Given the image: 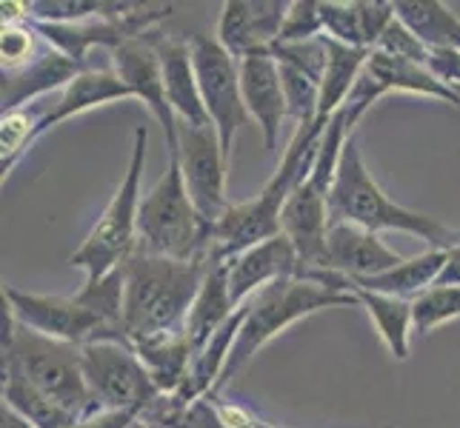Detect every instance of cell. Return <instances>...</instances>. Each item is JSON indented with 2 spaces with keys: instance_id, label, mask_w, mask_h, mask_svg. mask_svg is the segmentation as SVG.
<instances>
[{
  "instance_id": "39",
  "label": "cell",
  "mask_w": 460,
  "mask_h": 428,
  "mask_svg": "<svg viewBox=\"0 0 460 428\" xmlns=\"http://www.w3.org/2000/svg\"><path fill=\"white\" fill-rule=\"evenodd\" d=\"M258 428H278V425H269V423H263V420H258Z\"/></svg>"
},
{
  "instance_id": "32",
  "label": "cell",
  "mask_w": 460,
  "mask_h": 428,
  "mask_svg": "<svg viewBox=\"0 0 460 428\" xmlns=\"http://www.w3.org/2000/svg\"><path fill=\"white\" fill-rule=\"evenodd\" d=\"M283 98H287V118L297 126L317 123V109H321V81L300 72L289 63H278Z\"/></svg>"
},
{
  "instance_id": "7",
  "label": "cell",
  "mask_w": 460,
  "mask_h": 428,
  "mask_svg": "<svg viewBox=\"0 0 460 428\" xmlns=\"http://www.w3.org/2000/svg\"><path fill=\"white\" fill-rule=\"evenodd\" d=\"M352 135H355V126L349 123V118L338 109V112L332 115V120L326 123L314 169L309 171V178L295 188L287 209H283L280 226L297 251L300 275L326 268V237L332 226V217H329L332 183H335L341 152Z\"/></svg>"
},
{
  "instance_id": "35",
  "label": "cell",
  "mask_w": 460,
  "mask_h": 428,
  "mask_svg": "<svg viewBox=\"0 0 460 428\" xmlns=\"http://www.w3.org/2000/svg\"><path fill=\"white\" fill-rule=\"evenodd\" d=\"M423 66L449 89H460V52L457 49H429V57H426Z\"/></svg>"
},
{
  "instance_id": "17",
  "label": "cell",
  "mask_w": 460,
  "mask_h": 428,
  "mask_svg": "<svg viewBox=\"0 0 460 428\" xmlns=\"http://www.w3.org/2000/svg\"><path fill=\"white\" fill-rule=\"evenodd\" d=\"M406 258L389 249L375 231L352 223H332L326 237V272H338L349 280L375 277L401 266Z\"/></svg>"
},
{
  "instance_id": "14",
  "label": "cell",
  "mask_w": 460,
  "mask_h": 428,
  "mask_svg": "<svg viewBox=\"0 0 460 428\" xmlns=\"http://www.w3.org/2000/svg\"><path fill=\"white\" fill-rule=\"evenodd\" d=\"M287 12L289 0H226L215 38L237 60L272 52Z\"/></svg>"
},
{
  "instance_id": "28",
  "label": "cell",
  "mask_w": 460,
  "mask_h": 428,
  "mask_svg": "<svg viewBox=\"0 0 460 428\" xmlns=\"http://www.w3.org/2000/svg\"><path fill=\"white\" fill-rule=\"evenodd\" d=\"M326 72L321 81V109H317V123H329L332 115L346 103L349 92L355 89L358 77L363 74L369 63L372 49H352V46H343L326 38Z\"/></svg>"
},
{
  "instance_id": "18",
  "label": "cell",
  "mask_w": 460,
  "mask_h": 428,
  "mask_svg": "<svg viewBox=\"0 0 460 428\" xmlns=\"http://www.w3.org/2000/svg\"><path fill=\"white\" fill-rule=\"evenodd\" d=\"M394 21L386 0H321L323 35L352 49H375Z\"/></svg>"
},
{
  "instance_id": "34",
  "label": "cell",
  "mask_w": 460,
  "mask_h": 428,
  "mask_svg": "<svg viewBox=\"0 0 460 428\" xmlns=\"http://www.w3.org/2000/svg\"><path fill=\"white\" fill-rule=\"evenodd\" d=\"M321 35H323L321 0H289V12L287 21H283L278 43H300V40H314Z\"/></svg>"
},
{
  "instance_id": "11",
  "label": "cell",
  "mask_w": 460,
  "mask_h": 428,
  "mask_svg": "<svg viewBox=\"0 0 460 428\" xmlns=\"http://www.w3.org/2000/svg\"><path fill=\"white\" fill-rule=\"evenodd\" d=\"M189 49H192V63H195L206 118L217 129L226 161H232L237 129L252 120L241 92V60L232 57L212 35L189 38Z\"/></svg>"
},
{
  "instance_id": "1",
  "label": "cell",
  "mask_w": 460,
  "mask_h": 428,
  "mask_svg": "<svg viewBox=\"0 0 460 428\" xmlns=\"http://www.w3.org/2000/svg\"><path fill=\"white\" fill-rule=\"evenodd\" d=\"M4 303L21 326L58 343L77 348L103 340L129 343L123 328V268L103 280H86L75 297L35 294L4 285Z\"/></svg>"
},
{
  "instance_id": "3",
  "label": "cell",
  "mask_w": 460,
  "mask_h": 428,
  "mask_svg": "<svg viewBox=\"0 0 460 428\" xmlns=\"http://www.w3.org/2000/svg\"><path fill=\"white\" fill-rule=\"evenodd\" d=\"M323 132H326L323 123L297 126L275 174L261 188V195L246 203H232L226 217L209 229V251L215 258L229 260L252 246L283 234V226H280L283 209H287L295 188L304 183L309 178V171L314 169Z\"/></svg>"
},
{
  "instance_id": "13",
  "label": "cell",
  "mask_w": 460,
  "mask_h": 428,
  "mask_svg": "<svg viewBox=\"0 0 460 428\" xmlns=\"http://www.w3.org/2000/svg\"><path fill=\"white\" fill-rule=\"evenodd\" d=\"M157 29L144 38L126 40L123 46L112 52V72L132 92V98L144 100V106L152 112V118L164 126L166 135V152H178V132L181 123L172 112V103L166 98V83H164V69H161V55L155 46Z\"/></svg>"
},
{
  "instance_id": "20",
  "label": "cell",
  "mask_w": 460,
  "mask_h": 428,
  "mask_svg": "<svg viewBox=\"0 0 460 428\" xmlns=\"http://www.w3.org/2000/svg\"><path fill=\"white\" fill-rule=\"evenodd\" d=\"M81 72H86V66H81V63L72 60L69 55H63L49 46V49H43L29 66L4 74V115L29 106L35 98H40V94L52 92L58 86L66 89Z\"/></svg>"
},
{
  "instance_id": "31",
  "label": "cell",
  "mask_w": 460,
  "mask_h": 428,
  "mask_svg": "<svg viewBox=\"0 0 460 428\" xmlns=\"http://www.w3.org/2000/svg\"><path fill=\"white\" fill-rule=\"evenodd\" d=\"M460 320V285H432L411 300V328L426 337L435 328Z\"/></svg>"
},
{
  "instance_id": "29",
  "label": "cell",
  "mask_w": 460,
  "mask_h": 428,
  "mask_svg": "<svg viewBox=\"0 0 460 428\" xmlns=\"http://www.w3.org/2000/svg\"><path fill=\"white\" fill-rule=\"evenodd\" d=\"M4 403L12 406L18 415H23L38 428H75L81 423L75 415H69L66 408H60L49 397H43L40 391H35L18 377H4Z\"/></svg>"
},
{
  "instance_id": "23",
  "label": "cell",
  "mask_w": 460,
  "mask_h": 428,
  "mask_svg": "<svg viewBox=\"0 0 460 428\" xmlns=\"http://www.w3.org/2000/svg\"><path fill=\"white\" fill-rule=\"evenodd\" d=\"M137 360L144 362L146 374L152 377L155 389L161 391V397L178 394L195 366V352L189 345L186 331H174V335L161 337H144L132 343Z\"/></svg>"
},
{
  "instance_id": "8",
  "label": "cell",
  "mask_w": 460,
  "mask_h": 428,
  "mask_svg": "<svg viewBox=\"0 0 460 428\" xmlns=\"http://www.w3.org/2000/svg\"><path fill=\"white\" fill-rule=\"evenodd\" d=\"M137 251L174 260L209 255V226L200 220L186 192L178 152H166V171L140 200Z\"/></svg>"
},
{
  "instance_id": "40",
  "label": "cell",
  "mask_w": 460,
  "mask_h": 428,
  "mask_svg": "<svg viewBox=\"0 0 460 428\" xmlns=\"http://www.w3.org/2000/svg\"><path fill=\"white\" fill-rule=\"evenodd\" d=\"M455 92H457V98H460V89H455Z\"/></svg>"
},
{
  "instance_id": "12",
  "label": "cell",
  "mask_w": 460,
  "mask_h": 428,
  "mask_svg": "<svg viewBox=\"0 0 460 428\" xmlns=\"http://www.w3.org/2000/svg\"><path fill=\"white\" fill-rule=\"evenodd\" d=\"M178 154L183 169L186 192L192 197L195 212L206 226H217L232 209L226 197V171L229 161L220 146L217 129L212 123L206 126H183L178 132Z\"/></svg>"
},
{
  "instance_id": "16",
  "label": "cell",
  "mask_w": 460,
  "mask_h": 428,
  "mask_svg": "<svg viewBox=\"0 0 460 428\" xmlns=\"http://www.w3.org/2000/svg\"><path fill=\"white\" fill-rule=\"evenodd\" d=\"M241 92H243L249 118L258 123L266 149L275 154L280 143V126L287 120V98H283L278 60L269 52L243 57L241 60Z\"/></svg>"
},
{
  "instance_id": "26",
  "label": "cell",
  "mask_w": 460,
  "mask_h": 428,
  "mask_svg": "<svg viewBox=\"0 0 460 428\" xmlns=\"http://www.w3.org/2000/svg\"><path fill=\"white\" fill-rule=\"evenodd\" d=\"M346 289L355 294L358 306H363L367 314L372 317L377 337L384 340L389 354L394 360H406L409 348H411V335H415V328H411V303L409 300L360 289V285H355L349 277H346Z\"/></svg>"
},
{
  "instance_id": "36",
  "label": "cell",
  "mask_w": 460,
  "mask_h": 428,
  "mask_svg": "<svg viewBox=\"0 0 460 428\" xmlns=\"http://www.w3.org/2000/svg\"><path fill=\"white\" fill-rule=\"evenodd\" d=\"M435 285H460V243L449 249L447 268H443V275L438 277Z\"/></svg>"
},
{
  "instance_id": "6",
  "label": "cell",
  "mask_w": 460,
  "mask_h": 428,
  "mask_svg": "<svg viewBox=\"0 0 460 428\" xmlns=\"http://www.w3.org/2000/svg\"><path fill=\"white\" fill-rule=\"evenodd\" d=\"M243 306H246V314H243L241 331H237L229 360L224 371H220L212 397H217V394L237 377V371H241L269 340H275L280 331H287L297 320L312 317L323 309L358 306V300L352 292L335 289V285H323L306 277H287V280L266 285V289H261Z\"/></svg>"
},
{
  "instance_id": "25",
  "label": "cell",
  "mask_w": 460,
  "mask_h": 428,
  "mask_svg": "<svg viewBox=\"0 0 460 428\" xmlns=\"http://www.w3.org/2000/svg\"><path fill=\"white\" fill-rule=\"evenodd\" d=\"M367 72L375 77L386 94L389 92H406V94H420V98H435V100H443L449 106H460L457 92L449 89L443 81H438L429 69L420 66V63H415V60L394 57V55L372 49Z\"/></svg>"
},
{
  "instance_id": "2",
  "label": "cell",
  "mask_w": 460,
  "mask_h": 428,
  "mask_svg": "<svg viewBox=\"0 0 460 428\" xmlns=\"http://www.w3.org/2000/svg\"><path fill=\"white\" fill-rule=\"evenodd\" d=\"M209 263L212 251L192 260L135 251L123 266V328L129 343L183 331Z\"/></svg>"
},
{
  "instance_id": "41",
  "label": "cell",
  "mask_w": 460,
  "mask_h": 428,
  "mask_svg": "<svg viewBox=\"0 0 460 428\" xmlns=\"http://www.w3.org/2000/svg\"><path fill=\"white\" fill-rule=\"evenodd\" d=\"M255 428H258V420H255Z\"/></svg>"
},
{
  "instance_id": "38",
  "label": "cell",
  "mask_w": 460,
  "mask_h": 428,
  "mask_svg": "<svg viewBox=\"0 0 460 428\" xmlns=\"http://www.w3.org/2000/svg\"><path fill=\"white\" fill-rule=\"evenodd\" d=\"M132 428H155V425H152V423H144V420H137V423H135Z\"/></svg>"
},
{
  "instance_id": "24",
  "label": "cell",
  "mask_w": 460,
  "mask_h": 428,
  "mask_svg": "<svg viewBox=\"0 0 460 428\" xmlns=\"http://www.w3.org/2000/svg\"><path fill=\"white\" fill-rule=\"evenodd\" d=\"M447 258H449V249H426L423 255L406 258L401 266L389 268V272H384V275L360 277L352 283L360 285V289L389 294V297H401V300H409L411 303V300L420 297L426 289H432V285L438 283L443 268H447Z\"/></svg>"
},
{
  "instance_id": "21",
  "label": "cell",
  "mask_w": 460,
  "mask_h": 428,
  "mask_svg": "<svg viewBox=\"0 0 460 428\" xmlns=\"http://www.w3.org/2000/svg\"><path fill=\"white\" fill-rule=\"evenodd\" d=\"M132 92L126 89V83L112 72V69H86L75 77V81L60 92L58 103H52L49 109L43 112L38 129H35V140L49 132L52 126L69 120L75 115H84L94 106H109V103H118V100H129Z\"/></svg>"
},
{
  "instance_id": "4",
  "label": "cell",
  "mask_w": 460,
  "mask_h": 428,
  "mask_svg": "<svg viewBox=\"0 0 460 428\" xmlns=\"http://www.w3.org/2000/svg\"><path fill=\"white\" fill-rule=\"evenodd\" d=\"M332 223H352L369 231H403L423 240L429 249H452L460 243V229L447 226L432 214H420L415 209L394 203L384 195L360 157L355 135L346 140L341 152L335 183L329 197Z\"/></svg>"
},
{
  "instance_id": "9",
  "label": "cell",
  "mask_w": 460,
  "mask_h": 428,
  "mask_svg": "<svg viewBox=\"0 0 460 428\" xmlns=\"http://www.w3.org/2000/svg\"><path fill=\"white\" fill-rule=\"evenodd\" d=\"M146 140L149 129L137 126L132 157L118 192L109 200L98 223L92 226L81 249L69 258L72 268H81L86 280H103L118 268H123L137 251V214H140V180H144L146 166Z\"/></svg>"
},
{
  "instance_id": "15",
  "label": "cell",
  "mask_w": 460,
  "mask_h": 428,
  "mask_svg": "<svg viewBox=\"0 0 460 428\" xmlns=\"http://www.w3.org/2000/svg\"><path fill=\"white\" fill-rule=\"evenodd\" d=\"M226 275H229V297L234 309H241L261 289H266V285L287 280V277H297L300 260L289 237L278 234L272 240H263L258 246L241 251V255L229 258Z\"/></svg>"
},
{
  "instance_id": "22",
  "label": "cell",
  "mask_w": 460,
  "mask_h": 428,
  "mask_svg": "<svg viewBox=\"0 0 460 428\" xmlns=\"http://www.w3.org/2000/svg\"><path fill=\"white\" fill-rule=\"evenodd\" d=\"M234 303L229 297V275H226V260H220L212 255V263H209V272L203 277V285L192 303V311L186 317V337H189V345H192L195 352V360L198 354L206 348L220 328L229 323V317L234 314Z\"/></svg>"
},
{
  "instance_id": "27",
  "label": "cell",
  "mask_w": 460,
  "mask_h": 428,
  "mask_svg": "<svg viewBox=\"0 0 460 428\" xmlns=\"http://www.w3.org/2000/svg\"><path fill=\"white\" fill-rule=\"evenodd\" d=\"M398 21L429 49L460 52V18L440 0H394Z\"/></svg>"
},
{
  "instance_id": "37",
  "label": "cell",
  "mask_w": 460,
  "mask_h": 428,
  "mask_svg": "<svg viewBox=\"0 0 460 428\" xmlns=\"http://www.w3.org/2000/svg\"><path fill=\"white\" fill-rule=\"evenodd\" d=\"M0 428H38V425H31L23 415H18L12 406H0Z\"/></svg>"
},
{
  "instance_id": "30",
  "label": "cell",
  "mask_w": 460,
  "mask_h": 428,
  "mask_svg": "<svg viewBox=\"0 0 460 428\" xmlns=\"http://www.w3.org/2000/svg\"><path fill=\"white\" fill-rule=\"evenodd\" d=\"M46 109L23 106L6 112L0 120V169H4V180L9 178V171L18 166V161L26 154V149L35 143V129L43 118Z\"/></svg>"
},
{
  "instance_id": "5",
  "label": "cell",
  "mask_w": 460,
  "mask_h": 428,
  "mask_svg": "<svg viewBox=\"0 0 460 428\" xmlns=\"http://www.w3.org/2000/svg\"><path fill=\"white\" fill-rule=\"evenodd\" d=\"M4 377H18L43 397H49L60 408H66L77 420L101 415L98 403L92 400L84 357L77 345H66L38 335L14 320V314L4 303Z\"/></svg>"
},
{
  "instance_id": "10",
  "label": "cell",
  "mask_w": 460,
  "mask_h": 428,
  "mask_svg": "<svg viewBox=\"0 0 460 428\" xmlns=\"http://www.w3.org/2000/svg\"><path fill=\"white\" fill-rule=\"evenodd\" d=\"M81 357L89 394L101 411H129L144 417L161 400V391L129 343H89L81 348Z\"/></svg>"
},
{
  "instance_id": "19",
  "label": "cell",
  "mask_w": 460,
  "mask_h": 428,
  "mask_svg": "<svg viewBox=\"0 0 460 428\" xmlns=\"http://www.w3.org/2000/svg\"><path fill=\"white\" fill-rule=\"evenodd\" d=\"M157 55H161V69H164V83H166V98L172 103V112L183 126H206V109L200 100L198 89V74L192 63V49L189 40L166 38L157 31L155 35Z\"/></svg>"
},
{
  "instance_id": "33",
  "label": "cell",
  "mask_w": 460,
  "mask_h": 428,
  "mask_svg": "<svg viewBox=\"0 0 460 428\" xmlns=\"http://www.w3.org/2000/svg\"><path fill=\"white\" fill-rule=\"evenodd\" d=\"M38 31L26 21L21 23H4V38H0V49H4V74L18 72L35 60L38 52Z\"/></svg>"
}]
</instances>
